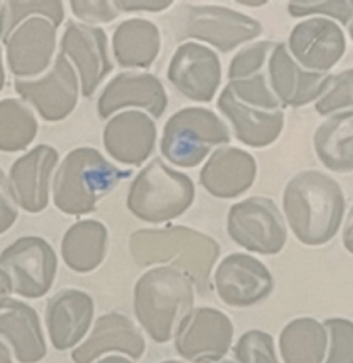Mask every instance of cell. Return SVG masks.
<instances>
[{"label":"cell","instance_id":"obj_1","mask_svg":"<svg viewBox=\"0 0 353 363\" xmlns=\"http://www.w3.org/2000/svg\"><path fill=\"white\" fill-rule=\"evenodd\" d=\"M286 221L303 245H327L340 230L344 216V194L337 182L318 170L293 176L284 191Z\"/></svg>","mask_w":353,"mask_h":363},{"label":"cell","instance_id":"obj_2","mask_svg":"<svg viewBox=\"0 0 353 363\" xmlns=\"http://www.w3.org/2000/svg\"><path fill=\"white\" fill-rule=\"evenodd\" d=\"M195 301L194 281L179 267H155L137 281L134 311L156 343H167Z\"/></svg>","mask_w":353,"mask_h":363},{"label":"cell","instance_id":"obj_3","mask_svg":"<svg viewBox=\"0 0 353 363\" xmlns=\"http://www.w3.org/2000/svg\"><path fill=\"white\" fill-rule=\"evenodd\" d=\"M131 173L112 164L96 148H76L66 156L54 176V203L67 216L89 214Z\"/></svg>","mask_w":353,"mask_h":363},{"label":"cell","instance_id":"obj_4","mask_svg":"<svg viewBox=\"0 0 353 363\" xmlns=\"http://www.w3.org/2000/svg\"><path fill=\"white\" fill-rule=\"evenodd\" d=\"M131 253L137 263L172 262L192 278L199 292L207 291L211 269L220 256L215 241L185 227L141 230L131 237Z\"/></svg>","mask_w":353,"mask_h":363},{"label":"cell","instance_id":"obj_5","mask_svg":"<svg viewBox=\"0 0 353 363\" xmlns=\"http://www.w3.org/2000/svg\"><path fill=\"white\" fill-rule=\"evenodd\" d=\"M194 199L192 179L169 167L160 159H155L134 179L127 205L137 218L162 224L181 217L194 203Z\"/></svg>","mask_w":353,"mask_h":363},{"label":"cell","instance_id":"obj_6","mask_svg":"<svg viewBox=\"0 0 353 363\" xmlns=\"http://www.w3.org/2000/svg\"><path fill=\"white\" fill-rule=\"evenodd\" d=\"M230 143V133L213 111L185 108L169 118L160 150L164 159L179 167H195L214 147Z\"/></svg>","mask_w":353,"mask_h":363},{"label":"cell","instance_id":"obj_7","mask_svg":"<svg viewBox=\"0 0 353 363\" xmlns=\"http://www.w3.org/2000/svg\"><path fill=\"white\" fill-rule=\"evenodd\" d=\"M174 29L178 40H199L223 52L232 51L263 33L259 21L242 12L214 5L181 6Z\"/></svg>","mask_w":353,"mask_h":363},{"label":"cell","instance_id":"obj_8","mask_svg":"<svg viewBox=\"0 0 353 363\" xmlns=\"http://www.w3.org/2000/svg\"><path fill=\"white\" fill-rule=\"evenodd\" d=\"M227 231L240 247L264 256L281 253L288 240L279 208L264 196H250L234 203L228 211Z\"/></svg>","mask_w":353,"mask_h":363},{"label":"cell","instance_id":"obj_9","mask_svg":"<svg viewBox=\"0 0 353 363\" xmlns=\"http://www.w3.org/2000/svg\"><path fill=\"white\" fill-rule=\"evenodd\" d=\"M0 269L8 275L12 291L25 298L45 295L57 275V256L41 237L16 240L0 255Z\"/></svg>","mask_w":353,"mask_h":363},{"label":"cell","instance_id":"obj_10","mask_svg":"<svg viewBox=\"0 0 353 363\" xmlns=\"http://www.w3.org/2000/svg\"><path fill=\"white\" fill-rule=\"evenodd\" d=\"M234 325L220 310L201 307L191 310L174 333L178 353L194 363L221 360L232 342Z\"/></svg>","mask_w":353,"mask_h":363},{"label":"cell","instance_id":"obj_11","mask_svg":"<svg viewBox=\"0 0 353 363\" xmlns=\"http://www.w3.org/2000/svg\"><path fill=\"white\" fill-rule=\"evenodd\" d=\"M217 295L234 308H249L267 299L275 281L271 270L250 255L232 253L221 260L215 270Z\"/></svg>","mask_w":353,"mask_h":363},{"label":"cell","instance_id":"obj_12","mask_svg":"<svg viewBox=\"0 0 353 363\" xmlns=\"http://www.w3.org/2000/svg\"><path fill=\"white\" fill-rule=\"evenodd\" d=\"M15 90L50 123L67 118L79 101V80L66 55L58 54L51 70L40 80H15Z\"/></svg>","mask_w":353,"mask_h":363},{"label":"cell","instance_id":"obj_13","mask_svg":"<svg viewBox=\"0 0 353 363\" xmlns=\"http://www.w3.org/2000/svg\"><path fill=\"white\" fill-rule=\"evenodd\" d=\"M167 79L188 99L211 102L221 83L220 58L208 47L185 43L170 60Z\"/></svg>","mask_w":353,"mask_h":363},{"label":"cell","instance_id":"obj_14","mask_svg":"<svg viewBox=\"0 0 353 363\" xmlns=\"http://www.w3.org/2000/svg\"><path fill=\"white\" fill-rule=\"evenodd\" d=\"M288 47L306 70L325 73L340 62L346 51V38L332 19L310 18L293 26Z\"/></svg>","mask_w":353,"mask_h":363},{"label":"cell","instance_id":"obj_15","mask_svg":"<svg viewBox=\"0 0 353 363\" xmlns=\"http://www.w3.org/2000/svg\"><path fill=\"white\" fill-rule=\"evenodd\" d=\"M62 54L76 66L84 98H91L112 72L108 38L101 28L70 21L62 38Z\"/></svg>","mask_w":353,"mask_h":363},{"label":"cell","instance_id":"obj_16","mask_svg":"<svg viewBox=\"0 0 353 363\" xmlns=\"http://www.w3.org/2000/svg\"><path fill=\"white\" fill-rule=\"evenodd\" d=\"M57 28L40 15L21 22L5 41L9 70L18 77L41 74L51 63Z\"/></svg>","mask_w":353,"mask_h":363},{"label":"cell","instance_id":"obj_17","mask_svg":"<svg viewBox=\"0 0 353 363\" xmlns=\"http://www.w3.org/2000/svg\"><path fill=\"white\" fill-rule=\"evenodd\" d=\"M269 80L276 99L292 108L304 106L326 92L332 76L303 69L285 44H276L269 60Z\"/></svg>","mask_w":353,"mask_h":363},{"label":"cell","instance_id":"obj_18","mask_svg":"<svg viewBox=\"0 0 353 363\" xmlns=\"http://www.w3.org/2000/svg\"><path fill=\"white\" fill-rule=\"evenodd\" d=\"M156 138L155 121L140 111H125L115 115L103 131L108 155L116 162L130 166H140L150 157Z\"/></svg>","mask_w":353,"mask_h":363},{"label":"cell","instance_id":"obj_19","mask_svg":"<svg viewBox=\"0 0 353 363\" xmlns=\"http://www.w3.org/2000/svg\"><path fill=\"white\" fill-rule=\"evenodd\" d=\"M142 108L155 118H160L167 108V95L162 82L150 73L127 72L115 76L103 89L98 101L102 119L123 108Z\"/></svg>","mask_w":353,"mask_h":363},{"label":"cell","instance_id":"obj_20","mask_svg":"<svg viewBox=\"0 0 353 363\" xmlns=\"http://www.w3.org/2000/svg\"><path fill=\"white\" fill-rule=\"evenodd\" d=\"M256 173L257 164L250 153L237 147H223L205 163L199 182L213 196L232 199L253 186Z\"/></svg>","mask_w":353,"mask_h":363},{"label":"cell","instance_id":"obj_21","mask_svg":"<svg viewBox=\"0 0 353 363\" xmlns=\"http://www.w3.org/2000/svg\"><path fill=\"white\" fill-rule=\"evenodd\" d=\"M94 299L79 289H63L48 299L45 321L52 346L67 350L77 345L94 318Z\"/></svg>","mask_w":353,"mask_h":363},{"label":"cell","instance_id":"obj_22","mask_svg":"<svg viewBox=\"0 0 353 363\" xmlns=\"http://www.w3.org/2000/svg\"><path fill=\"white\" fill-rule=\"evenodd\" d=\"M57 162V150L43 144L13 163L9 180L18 203L26 213L38 214L48 205L50 179Z\"/></svg>","mask_w":353,"mask_h":363},{"label":"cell","instance_id":"obj_23","mask_svg":"<svg viewBox=\"0 0 353 363\" xmlns=\"http://www.w3.org/2000/svg\"><path fill=\"white\" fill-rule=\"evenodd\" d=\"M221 113L230 121L234 134L243 144L253 148L268 147L284 130L285 116L281 109L268 111L246 105L225 86L217 102Z\"/></svg>","mask_w":353,"mask_h":363},{"label":"cell","instance_id":"obj_24","mask_svg":"<svg viewBox=\"0 0 353 363\" xmlns=\"http://www.w3.org/2000/svg\"><path fill=\"white\" fill-rule=\"evenodd\" d=\"M0 336H5L21 363H37L47 354L38 314L13 298H0Z\"/></svg>","mask_w":353,"mask_h":363},{"label":"cell","instance_id":"obj_25","mask_svg":"<svg viewBox=\"0 0 353 363\" xmlns=\"http://www.w3.org/2000/svg\"><path fill=\"white\" fill-rule=\"evenodd\" d=\"M123 352L133 359H140L145 350V342L134 323L118 313L102 315L89 339L72 354L76 363H91L102 353Z\"/></svg>","mask_w":353,"mask_h":363},{"label":"cell","instance_id":"obj_26","mask_svg":"<svg viewBox=\"0 0 353 363\" xmlns=\"http://www.w3.org/2000/svg\"><path fill=\"white\" fill-rule=\"evenodd\" d=\"M160 45L159 28L153 22L140 18L118 25L112 37L115 60L123 67H150L159 55Z\"/></svg>","mask_w":353,"mask_h":363},{"label":"cell","instance_id":"obj_27","mask_svg":"<svg viewBox=\"0 0 353 363\" xmlns=\"http://www.w3.org/2000/svg\"><path fill=\"white\" fill-rule=\"evenodd\" d=\"M106 243V227L95 220H84L72 225L65 234L62 255L72 270L79 272V274H87L103 262Z\"/></svg>","mask_w":353,"mask_h":363},{"label":"cell","instance_id":"obj_28","mask_svg":"<svg viewBox=\"0 0 353 363\" xmlns=\"http://www.w3.org/2000/svg\"><path fill=\"white\" fill-rule=\"evenodd\" d=\"M327 330L311 317L289 321L279 335V350L285 363H323L327 353Z\"/></svg>","mask_w":353,"mask_h":363},{"label":"cell","instance_id":"obj_29","mask_svg":"<svg viewBox=\"0 0 353 363\" xmlns=\"http://www.w3.org/2000/svg\"><path fill=\"white\" fill-rule=\"evenodd\" d=\"M318 160L336 173L353 172V116H332L314 134Z\"/></svg>","mask_w":353,"mask_h":363},{"label":"cell","instance_id":"obj_30","mask_svg":"<svg viewBox=\"0 0 353 363\" xmlns=\"http://www.w3.org/2000/svg\"><path fill=\"white\" fill-rule=\"evenodd\" d=\"M37 133L38 123L31 109L18 99L0 101V150L22 151L34 141Z\"/></svg>","mask_w":353,"mask_h":363},{"label":"cell","instance_id":"obj_31","mask_svg":"<svg viewBox=\"0 0 353 363\" xmlns=\"http://www.w3.org/2000/svg\"><path fill=\"white\" fill-rule=\"evenodd\" d=\"M44 16L58 28L65 19L62 2H5L0 6V38L5 43L13 29L31 16Z\"/></svg>","mask_w":353,"mask_h":363},{"label":"cell","instance_id":"obj_32","mask_svg":"<svg viewBox=\"0 0 353 363\" xmlns=\"http://www.w3.org/2000/svg\"><path fill=\"white\" fill-rule=\"evenodd\" d=\"M323 116H353V69L332 76L329 87L315 102Z\"/></svg>","mask_w":353,"mask_h":363},{"label":"cell","instance_id":"obj_33","mask_svg":"<svg viewBox=\"0 0 353 363\" xmlns=\"http://www.w3.org/2000/svg\"><path fill=\"white\" fill-rule=\"evenodd\" d=\"M232 352L239 363H279L274 337L262 330L246 331Z\"/></svg>","mask_w":353,"mask_h":363},{"label":"cell","instance_id":"obj_34","mask_svg":"<svg viewBox=\"0 0 353 363\" xmlns=\"http://www.w3.org/2000/svg\"><path fill=\"white\" fill-rule=\"evenodd\" d=\"M227 87L235 98L246 105L268 111H278L281 106V102L268 87L263 74H256L242 80H231Z\"/></svg>","mask_w":353,"mask_h":363},{"label":"cell","instance_id":"obj_35","mask_svg":"<svg viewBox=\"0 0 353 363\" xmlns=\"http://www.w3.org/2000/svg\"><path fill=\"white\" fill-rule=\"evenodd\" d=\"M323 325L329 336V354L325 363H353V323L346 318H329Z\"/></svg>","mask_w":353,"mask_h":363},{"label":"cell","instance_id":"obj_36","mask_svg":"<svg viewBox=\"0 0 353 363\" xmlns=\"http://www.w3.org/2000/svg\"><path fill=\"white\" fill-rule=\"evenodd\" d=\"M275 44L271 41H260L250 47L243 48L231 60L228 67V79L242 80L259 74V70L263 67L268 55L274 51Z\"/></svg>","mask_w":353,"mask_h":363},{"label":"cell","instance_id":"obj_37","mask_svg":"<svg viewBox=\"0 0 353 363\" xmlns=\"http://www.w3.org/2000/svg\"><path fill=\"white\" fill-rule=\"evenodd\" d=\"M288 12L293 18H303L308 15H327L337 19L343 25H349L353 16V0H337V2H314V0H298L289 2Z\"/></svg>","mask_w":353,"mask_h":363},{"label":"cell","instance_id":"obj_38","mask_svg":"<svg viewBox=\"0 0 353 363\" xmlns=\"http://www.w3.org/2000/svg\"><path fill=\"white\" fill-rule=\"evenodd\" d=\"M73 13L87 23H108L118 18V9L113 2H77L72 0Z\"/></svg>","mask_w":353,"mask_h":363},{"label":"cell","instance_id":"obj_39","mask_svg":"<svg viewBox=\"0 0 353 363\" xmlns=\"http://www.w3.org/2000/svg\"><path fill=\"white\" fill-rule=\"evenodd\" d=\"M18 218V201L12 184L0 169V234L6 233Z\"/></svg>","mask_w":353,"mask_h":363},{"label":"cell","instance_id":"obj_40","mask_svg":"<svg viewBox=\"0 0 353 363\" xmlns=\"http://www.w3.org/2000/svg\"><path fill=\"white\" fill-rule=\"evenodd\" d=\"M172 0H116L113 2L118 11L124 12H137V11H149L160 12L172 6Z\"/></svg>","mask_w":353,"mask_h":363},{"label":"cell","instance_id":"obj_41","mask_svg":"<svg viewBox=\"0 0 353 363\" xmlns=\"http://www.w3.org/2000/svg\"><path fill=\"white\" fill-rule=\"evenodd\" d=\"M343 245L346 250L353 255V206L349 211V216L343 228Z\"/></svg>","mask_w":353,"mask_h":363},{"label":"cell","instance_id":"obj_42","mask_svg":"<svg viewBox=\"0 0 353 363\" xmlns=\"http://www.w3.org/2000/svg\"><path fill=\"white\" fill-rule=\"evenodd\" d=\"M11 291H12L11 281H9V278H8V275L5 274V272L0 269V298L6 296Z\"/></svg>","mask_w":353,"mask_h":363},{"label":"cell","instance_id":"obj_43","mask_svg":"<svg viewBox=\"0 0 353 363\" xmlns=\"http://www.w3.org/2000/svg\"><path fill=\"white\" fill-rule=\"evenodd\" d=\"M0 363H12L9 349L2 342H0Z\"/></svg>","mask_w":353,"mask_h":363},{"label":"cell","instance_id":"obj_44","mask_svg":"<svg viewBox=\"0 0 353 363\" xmlns=\"http://www.w3.org/2000/svg\"><path fill=\"white\" fill-rule=\"evenodd\" d=\"M98 363H133V362H130L128 359H125L123 356H108V357L99 360Z\"/></svg>","mask_w":353,"mask_h":363},{"label":"cell","instance_id":"obj_45","mask_svg":"<svg viewBox=\"0 0 353 363\" xmlns=\"http://www.w3.org/2000/svg\"><path fill=\"white\" fill-rule=\"evenodd\" d=\"M5 87V69H4V62H2V50H0V92Z\"/></svg>","mask_w":353,"mask_h":363},{"label":"cell","instance_id":"obj_46","mask_svg":"<svg viewBox=\"0 0 353 363\" xmlns=\"http://www.w3.org/2000/svg\"><path fill=\"white\" fill-rule=\"evenodd\" d=\"M242 5H246V6H262L267 2H240Z\"/></svg>","mask_w":353,"mask_h":363},{"label":"cell","instance_id":"obj_47","mask_svg":"<svg viewBox=\"0 0 353 363\" xmlns=\"http://www.w3.org/2000/svg\"><path fill=\"white\" fill-rule=\"evenodd\" d=\"M347 29H349V35H350V38H352V41H353V16H352V21H350L349 25H347Z\"/></svg>","mask_w":353,"mask_h":363},{"label":"cell","instance_id":"obj_48","mask_svg":"<svg viewBox=\"0 0 353 363\" xmlns=\"http://www.w3.org/2000/svg\"><path fill=\"white\" fill-rule=\"evenodd\" d=\"M160 363H184V362H179V360H164V362H160Z\"/></svg>","mask_w":353,"mask_h":363},{"label":"cell","instance_id":"obj_49","mask_svg":"<svg viewBox=\"0 0 353 363\" xmlns=\"http://www.w3.org/2000/svg\"><path fill=\"white\" fill-rule=\"evenodd\" d=\"M210 363H232V362H230V360H218V362H210Z\"/></svg>","mask_w":353,"mask_h":363},{"label":"cell","instance_id":"obj_50","mask_svg":"<svg viewBox=\"0 0 353 363\" xmlns=\"http://www.w3.org/2000/svg\"><path fill=\"white\" fill-rule=\"evenodd\" d=\"M0 6H2V5H0Z\"/></svg>","mask_w":353,"mask_h":363}]
</instances>
